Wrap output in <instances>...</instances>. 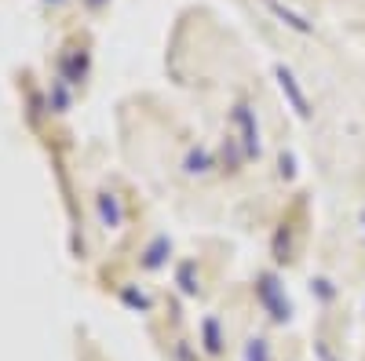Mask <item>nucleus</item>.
Wrapping results in <instances>:
<instances>
[{"mask_svg":"<svg viewBox=\"0 0 365 361\" xmlns=\"http://www.w3.org/2000/svg\"><path fill=\"white\" fill-rule=\"evenodd\" d=\"M230 120H234V128L241 132V150H245V157H249V161H252V157H259L263 142H259V125H256L252 106H249V103H234Z\"/></svg>","mask_w":365,"mask_h":361,"instance_id":"obj_1","label":"nucleus"},{"mask_svg":"<svg viewBox=\"0 0 365 361\" xmlns=\"http://www.w3.org/2000/svg\"><path fill=\"white\" fill-rule=\"evenodd\" d=\"M256 295H259V303L270 310L274 321H289L292 318V307H289V299L278 285V278L274 274H259V285H256Z\"/></svg>","mask_w":365,"mask_h":361,"instance_id":"obj_2","label":"nucleus"},{"mask_svg":"<svg viewBox=\"0 0 365 361\" xmlns=\"http://www.w3.org/2000/svg\"><path fill=\"white\" fill-rule=\"evenodd\" d=\"M274 80H278V88H282V95L292 103V110H296V117L299 120H307L311 117V106H307V95H303V88L296 84V77H292V70L289 66H274Z\"/></svg>","mask_w":365,"mask_h":361,"instance_id":"obj_3","label":"nucleus"},{"mask_svg":"<svg viewBox=\"0 0 365 361\" xmlns=\"http://www.w3.org/2000/svg\"><path fill=\"white\" fill-rule=\"evenodd\" d=\"M88 51L84 48H66L63 55H58V77H63L70 88H77V84H84V77H88Z\"/></svg>","mask_w":365,"mask_h":361,"instance_id":"obj_4","label":"nucleus"},{"mask_svg":"<svg viewBox=\"0 0 365 361\" xmlns=\"http://www.w3.org/2000/svg\"><path fill=\"white\" fill-rule=\"evenodd\" d=\"M168 256H172V237H168V234H158V237L146 245L139 266H143V270H161V266L168 263Z\"/></svg>","mask_w":365,"mask_h":361,"instance_id":"obj_5","label":"nucleus"},{"mask_svg":"<svg viewBox=\"0 0 365 361\" xmlns=\"http://www.w3.org/2000/svg\"><path fill=\"white\" fill-rule=\"evenodd\" d=\"M96 208H99V223L106 226V230H117L120 223H125V212H120V197L117 194H99L96 197Z\"/></svg>","mask_w":365,"mask_h":361,"instance_id":"obj_6","label":"nucleus"},{"mask_svg":"<svg viewBox=\"0 0 365 361\" xmlns=\"http://www.w3.org/2000/svg\"><path fill=\"white\" fill-rule=\"evenodd\" d=\"M212 154H208V146H190L187 150V157H182V172L187 175H205V172H212Z\"/></svg>","mask_w":365,"mask_h":361,"instance_id":"obj_7","label":"nucleus"},{"mask_svg":"<svg viewBox=\"0 0 365 361\" xmlns=\"http://www.w3.org/2000/svg\"><path fill=\"white\" fill-rule=\"evenodd\" d=\"M201 340H205V350H208V354H220V350H223V325H220L216 314H208V318L201 321Z\"/></svg>","mask_w":365,"mask_h":361,"instance_id":"obj_8","label":"nucleus"},{"mask_svg":"<svg viewBox=\"0 0 365 361\" xmlns=\"http://www.w3.org/2000/svg\"><path fill=\"white\" fill-rule=\"evenodd\" d=\"M48 110H51V113H66V110H70V84H66L63 77H55V80H51Z\"/></svg>","mask_w":365,"mask_h":361,"instance_id":"obj_9","label":"nucleus"},{"mask_svg":"<svg viewBox=\"0 0 365 361\" xmlns=\"http://www.w3.org/2000/svg\"><path fill=\"white\" fill-rule=\"evenodd\" d=\"M194 270H197V263H194V259L179 263V270H175V281H179V292H182V295H197V281H194Z\"/></svg>","mask_w":365,"mask_h":361,"instance_id":"obj_10","label":"nucleus"},{"mask_svg":"<svg viewBox=\"0 0 365 361\" xmlns=\"http://www.w3.org/2000/svg\"><path fill=\"white\" fill-rule=\"evenodd\" d=\"M267 8H270L274 15H278V19H282L285 26H292V29H296V33H311V26H307V22H303L299 15H292V11H285V8L278 4V0H267Z\"/></svg>","mask_w":365,"mask_h":361,"instance_id":"obj_11","label":"nucleus"},{"mask_svg":"<svg viewBox=\"0 0 365 361\" xmlns=\"http://www.w3.org/2000/svg\"><path fill=\"white\" fill-rule=\"evenodd\" d=\"M245 361H270V347H267L263 336H256V340L245 343Z\"/></svg>","mask_w":365,"mask_h":361,"instance_id":"obj_12","label":"nucleus"},{"mask_svg":"<svg viewBox=\"0 0 365 361\" xmlns=\"http://www.w3.org/2000/svg\"><path fill=\"white\" fill-rule=\"evenodd\" d=\"M120 299L135 310H150V295L146 292H135V288H120Z\"/></svg>","mask_w":365,"mask_h":361,"instance_id":"obj_13","label":"nucleus"},{"mask_svg":"<svg viewBox=\"0 0 365 361\" xmlns=\"http://www.w3.org/2000/svg\"><path fill=\"white\" fill-rule=\"evenodd\" d=\"M282 175H285V179H292V175H296V168H292V157H285V154H282Z\"/></svg>","mask_w":365,"mask_h":361,"instance_id":"obj_14","label":"nucleus"},{"mask_svg":"<svg viewBox=\"0 0 365 361\" xmlns=\"http://www.w3.org/2000/svg\"><path fill=\"white\" fill-rule=\"evenodd\" d=\"M84 4H88V8H103V4H106V0H84Z\"/></svg>","mask_w":365,"mask_h":361,"instance_id":"obj_15","label":"nucleus"},{"mask_svg":"<svg viewBox=\"0 0 365 361\" xmlns=\"http://www.w3.org/2000/svg\"><path fill=\"white\" fill-rule=\"evenodd\" d=\"M51 4H58V0H51Z\"/></svg>","mask_w":365,"mask_h":361,"instance_id":"obj_16","label":"nucleus"}]
</instances>
